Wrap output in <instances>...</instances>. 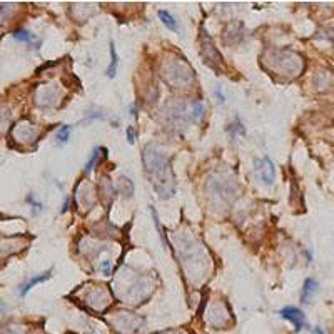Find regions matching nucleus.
<instances>
[{
  "mask_svg": "<svg viewBox=\"0 0 334 334\" xmlns=\"http://www.w3.org/2000/svg\"><path fill=\"white\" fill-rule=\"evenodd\" d=\"M15 139L19 142H30V141H36L37 136H39V130L36 125L28 124V122H22L15 127L14 132Z\"/></svg>",
  "mask_w": 334,
  "mask_h": 334,
  "instance_id": "8",
  "label": "nucleus"
},
{
  "mask_svg": "<svg viewBox=\"0 0 334 334\" xmlns=\"http://www.w3.org/2000/svg\"><path fill=\"white\" fill-rule=\"evenodd\" d=\"M71 130H72L71 125H62V129H60L59 132H57V141H59L60 144L67 142L69 134H71Z\"/></svg>",
  "mask_w": 334,
  "mask_h": 334,
  "instance_id": "18",
  "label": "nucleus"
},
{
  "mask_svg": "<svg viewBox=\"0 0 334 334\" xmlns=\"http://www.w3.org/2000/svg\"><path fill=\"white\" fill-rule=\"evenodd\" d=\"M271 55V67L276 69L281 76H287V77H296L301 74L304 69V62L294 52L289 50H273L269 52Z\"/></svg>",
  "mask_w": 334,
  "mask_h": 334,
  "instance_id": "2",
  "label": "nucleus"
},
{
  "mask_svg": "<svg viewBox=\"0 0 334 334\" xmlns=\"http://www.w3.org/2000/svg\"><path fill=\"white\" fill-rule=\"evenodd\" d=\"M316 291H318V283H316L314 279H308L306 283H304V287H303L301 301L304 304L309 303V299L313 297V294H316Z\"/></svg>",
  "mask_w": 334,
  "mask_h": 334,
  "instance_id": "11",
  "label": "nucleus"
},
{
  "mask_svg": "<svg viewBox=\"0 0 334 334\" xmlns=\"http://www.w3.org/2000/svg\"><path fill=\"white\" fill-rule=\"evenodd\" d=\"M50 278V271H47V273H44V274H40V276H37V278H34V279H30V281H27V283L22 286V289H20V296H25L28 291L32 289L34 286L36 284H40V283H44V281H47Z\"/></svg>",
  "mask_w": 334,
  "mask_h": 334,
  "instance_id": "13",
  "label": "nucleus"
},
{
  "mask_svg": "<svg viewBox=\"0 0 334 334\" xmlns=\"http://www.w3.org/2000/svg\"><path fill=\"white\" fill-rule=\"evenodd\" d=\"M97 157H99V151H95L94 152V155H92V159L89 160V164L85 165V174H89V172L94 169V165H95V162H97Z\"/></svg>",
  "mask_w": 334,
  "mask_h": 334,
  "instance_id": "20",
  "label": "nucleus"
},
{
  "mask_svg": "<svg viewBox=\"0 0 334 334\" xmlns=\"http://www.w3.org/2000/svg\"><path fill=\"white\" fill-rule=\"evenodd\" d=\"M159 334H182V332H177V331H165V332H159Z\"/></svg>",
  "mask_w": 334,
  "mask_h": 334,
  "instance_id": "23",
  "label": "nucleus"
},
{
  "mask_svg": "<svg viewBox=\"0 0 334 334\" xmlns=\"http://www.w3.org/2000/svg\"><path fill=\"white\" fill-rule=\"evenodd\" d=\"M256 174L261 177V179L266 184H271L274 181V165H273V162H271L268 157L257 159L256 160Z\"/></svg>",
  "mask_w": 334,
  "mask_h": 334,
  "instance_id": "9",
  "label": "nucleus"
},
{
  "mask_svg": "<svg viewBox=\"0 0 334 334\" xmlns=\"http://www.w3.org/2000/svg\"><path fill=\"white\" fill-rule=\"evenodd\" d=\"M14 39L17 40V42H30L32 40V36L28 30H24V28H20V30L14 32Z\"/></svg>",
  "mask_w": 334,
  "mask_h": 334,
  "instance_id": "17",
  "label": "nucleus"
},
{
  "mask_svg": "<svg viewBox=\"0 0 334 334\" xmlns=\"http://www.w3.org/2000/svg\"><path fill=\"white\" fill-rule=\"evenodd\" d=\"M127 137H129V142H134V132H132V129L127 130Z\"/></svg>",
  "mask_w": 334,
  "mask_h": 334,
  "instance_id": "22",
  "label": "nucleus"
},
{
  "mask_svg": "<svg viewBox=\"0 0 334 334\" xmlns=\"http://www.w3.org/2000/svg\"><path fill=\"white\" fill-rule=\"evenodd\" d=\"M111 65H109L107 69V77H116V72H117V64H119V57H117V52H116V45H114V42H111Z\"/></svg>",
  "mask_w": 334,
  "mask_h": 334,
  "instance_id": "14",
  "label": "nucleus"
},
{
  "mask_svg": "<svg viewBox=\"0 0 334 334\" xmlns=\"http://www.w3.org/2000/svg\"><path fill=\"white\" fill-rule=\"evenodd\" d=\"M159 19L162 20V24L165 25V27H169L171 30H177V24H176V20H174V17H172L167 10H159Z\"/></svg>",
  "mask_w": 334,
  "mask_h": 334,
  "instance_id": "15",
  "label": "nucleus"
},
{
  "mask_svg": "<svg viewBox=\"0 0 334 334\" xmlns=\"http://www.w3.org/2000/svg\"><path fill=\"white\" fill-rule=\"evenodd\" d=\"M101 268L104 269V273H106V274H111V262H109V261H104L101 264Z\"/></svg>",
  "mask_w": 334,
  "mask_h": 334,
  "instance_id": "21",
  "label": "nucleus"
},
{
  "mask_svg": "<svg viewBox=\"0 0 334 334\" xmlns=\"http://www.w3.org/2000/svg\"><path fill=\"white\" fill-rule=\"evenodd\" d=\"M201 55H203V59L207 65L211 69H214L216 72H222L224 71V62H222V57L221 54L216 50L214 47V42H212V39L207 36V32L201 30Z\"/></svg>",
  "mask_w": 334,
  "mask_h": 334,
  "instance_id": "4",
  "label": "nucleus"
},
{
  "mask_svg": "<svg viewBox=\"0 0 334 334\" xmlns=\"http://www.w3.org/2000/svg\"><path fill=\"white\" fill-rule=\"evenodd\" d=\"M162 77L172 87L184 89L192 84V69H189L182 60H172L162 65Z\"/></svg>",
  "mask_w": 334,
  "mask_h": 334,
  "instance_id": "3",
  "label": "nucleus"
},
{
  "mask_svg": "<svg viewBox=\"0 0 334 334\" xmlns=\"http://www.w3.org/2000/svg\"><path fill=\"white\" fill-rule=\"evenodd\" d=\"M144 165H146V174L149 182L152 184L154 191L162 199H169L176 192L174 186V172L171 169L169 159L165 154L155 146H147L144 149Z\"/></svg>",
  "mask_w": 334,
  "mask_h": 334,
  "instance_id": "1",
  "label": "nucleus"
},
{
  "mask_svg": "<svg viewBox=\"0 0 334 334\" xmlns=\"http://www.w3.org/2000/svg\"><path fill=\"white\" fill-rule=\"evenodd\" d=\"M236 182L234 179H221V177H217V179H211L207 182V189H211L212 194H219V201H226V203H231L232 197L236 195Z\"/></svg>",
  "mask_w": 334,
  "mask_h": 334,
  "instance_id": "5",
  "label": "nucleus"
},
{
  "mask_svg": "<svg viewBox=\"0 0 334 334\" xmlns=\"http://www.w3.org/2000/svg\"><path fill=\"white\" fill-rule=\"evenodd\" d=\"M112 324L116 326L117 331L129 334L132 331L139 329V326L142 324V319L137 318V316H134V314H130V313H119L116 318L112 319Z\"/></svg>",
  "mask_w": 334,
  "mask_h": 334,
  "instance_id": "7",
  "label": "nucleus"
},
{
  "mask_svg": "<svg viewBox=\"0 0 334 334\" xmlns=\"http://www.w3.org/2000/svg\"><path fill=\"white\" fill-rule=\"evenodd\" d=\"M60 99V92H59V85L55 84H45L40 85L37 89L36 94V101L39 106H45V107H52L55 106Z\"/></svg>",
  "mask_w": 334,
  "mask_h": 334,
  "instance_id": "6",
  "label": "nucleus"
},
{
  "mask_svg": "<svg viewBox=\"0 0 334 334\" xmlns=\"http://www.w3.org/2000/svg\"><path fill=\"white\" fill-rule=\"evenodd\" d=\"M120 191L127 195V197H130L132 192H134V186H132V182L127 177H122V179H120Z\"/></svg>",
  "mask_w": 334,
  "mask_h": 334,
  "instance_id": "16",
  "label": "nucleus"
},
{
  "mask_svg": "<svg viewBox=\"0 0 334 334\" xmlns=\"http://www.w3.org/2000/svg\"><path fill=\"white\" fill-rule=\"evenodd\" d=\"M203 116H204V104L201 101L191 102V106H189V119L194 120V122H199Z\"/></svg>",
  "mask_w": 334,
  "mask_h": 334,
  "instance_id": "12",
  "label": "nucleus"
},
{
  "mask_svg": "<svg viewBox=\"0 0 334 334\" xmlns=\"http://www.w3.org/2000/svg\"><path fill=\"white\" fill-rule=\"evenodd\" d=\"M281 318L291 321L297 331L304 326V314L296 308H284L283 311H281Z\"/></svg>",
  "mask_w": 334,
  "mask_h": 334,
  "instance_id": "10",
  "label": "nucleus"
},
{
  "mask_svg": "<svg viewBox=\"0 0 334 334\" xmlns=\"http://www.w3.org/2000/svg\"><path fill=\"white\" fill-rule=\"evenodd\" d=\"M2 334H25V329H22L20 326H7Z\"/></svg>",
  "mask_w": 334,
  "mask_h": 334,
  "instance_id": "19",
  "label": "nucleus"
}]
</instances>
